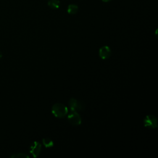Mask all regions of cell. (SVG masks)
I'll use <instances>...</instances> for the list:
<instances>
[{
	"mask_svg": "<svg viewBox=\"0 0 158 158\" xmlns=\"http://www.w3.org/2000/svg\"><path fill=\"white\" fill-rule=\"evenodd\" d=\"M52 113L56 117L62 118L68 113V109L63 104L56 103L52 107Z\"/></svg>",
	"mask_w": 158,
	"mask_h": 158,
	"instance_id": "6da1fadb",
	"label": "cell"
},
{
	"mask_svg": "<svg viewBox=\"0 0 158 158\" xmlns=\"http://www.w3.org/2000/svg\"><path fill=\"white\" fill-rule=\"evenodd\" d=\"M144 125L148 128H156L157 127V118L153 115H146L144 119Z\"/></svg>",
	"mask_w": 158,
	"mask_h": 158,
	"instance_id": "7a4b0ae2",
	"label": "cell"
},
{
	"mask_svg": "<svg viewBox=\"0 0 158 158\" xmlns=\"http://www.w3.org/2000/svg\"><path fill=\"white\" fill-rule=\"evenodd\" d=\"M67 118L69 122L73 125H79L81 123V118L77 111H72Z\"/></svg>",
	"mask_w": 158,
	"mask_h": 158,
	"instance_id": "3957f363",
	"label": "cell"
},
{
	"mask_svg": "<svg viewBox=\"0 0 158 158\" xmlns=\"http://www.w3.org/2000/svg\"><path fill=\"white\" fill-rule=\"evenodd\" d=\"M69 106L72 111H78L83 109L84 106L82 102L75 98H72L69 101Z\"/></svg>",
	"mask_w": 158,
	"mask_h": 158,
	"instance_id": "277c9868",
	"label": "cell"
},
{
	"mask_svg": "<svg viewBox=\"0 0 158 158\" xmlns=\"http://www.w3.org/2000/svg\"><path fill=\"white\" fill-rule=\"evenodd\" d=\"M41 151V144L38 142L35 141L30 148V152L34 157H37Z\"/></svg>",
	"mask_w": 158,
	"mask_h": 158,
	"instance_id": "5b68a950",
	"label": "cell"
},
{
	"mask_svg": "<svg viewBox=\"0 0 158 158\" xmlns=\"http://www.w3.org/2000/svg\"><path fill=\"white\" fill-rule=\"evenodd\" d=\"M99 54L101 59H107L111 55L110 48L107 46H104L101 47L99 50Z\"/></svg>",
	"mask_w": 158,
	"mask_h": 158,
	"instance_id": "8992f818",
	"label": "cell"
},
{
	"mask_svg": "<svg viewBox=\"0 0 158 158\" xmlns=\"http://www.w3.org/2000/svg\"><path fill=\"white\" fill-rule=\"evenodd\" d=\"M78 10V7L76 4H70L67 7V12L69 14L74 15Z\"/></svg>",
	"mask_w": 158,
	"mask_h": 158,
	"instance_id": "52a82bcc",
	"label": "cell"
},
{
	"mask_svg": "<svg viewBox=\"0 0 158 158\" xmlns=\"http://www.w3.org/2000/svg\"><path fill=\"white\" fill-rule=\"evenodd\" d=\"M48 5L52 9H58L60 6V1L59 0H49L48 2Z\"/></svg>",
	"mask_w": 158,
	"mask_h": 158,
	"instance_id": "ba28073f",
	"label": "cell"
},
{
	"mask_svg": "<svg viewBox=\"0 0 158 158\" xmlns=\"http://www.w3.org/2000/svg\"><path fill=\"white\" fill-rule=\"evenodd\" d=\"M43 143L46 148H51L53 146L54 143L52 140L49 138H46L43 139Z\"/></svg>",
	"mask_w": 158,
	"mask_h": 158,
	"instance_id": "9c48e42d",
	"label": "cell"
},
{
	"mask_svg": "<svg viewBox=\"0 0 158 158\" xmlns=\"http://www.w3.org/2000/svg\"><path fill=\"white\" fill-rule=\"evenodd\" d=\"M11 158H28L29 156L28 155L25 154V153H22V152H17V153H14L10 155V156Z\"/></svg>",
	"mask_w": 158,
	"mask_h": 158,
	"instance_id": "30bf717a",
	"label": "cell"
},
{
	"mask_svg": "<svg viewBox=\"0 0 158 158\" xmlns=\"http://www.w3.org/2000/svg\"><path fill=\"white\" fill-rule=\"evenodd\" d=\"M103 2H110L112 0H102Z\"/></svg>",
	"mask_w": 158,
	"mask_h": 158,
	"instance_id": "8fae6325",
	"label": "cell"
},
{
	"mask_svg": "<svg viewBox=\"0 0 158 158\" xmlns=\"http://www.w3.org/2000/svg\"><path fill=\"white\" fill-rule=\"evenodd\" d=\"M2 57V54L1 52L0 51V59H1Z\"/></svg>",
	"mask_w": 158,
	"mask_h": 158,
	"instance_id": "7c38bea8",
	"label": "cell"
}]
</instances>
